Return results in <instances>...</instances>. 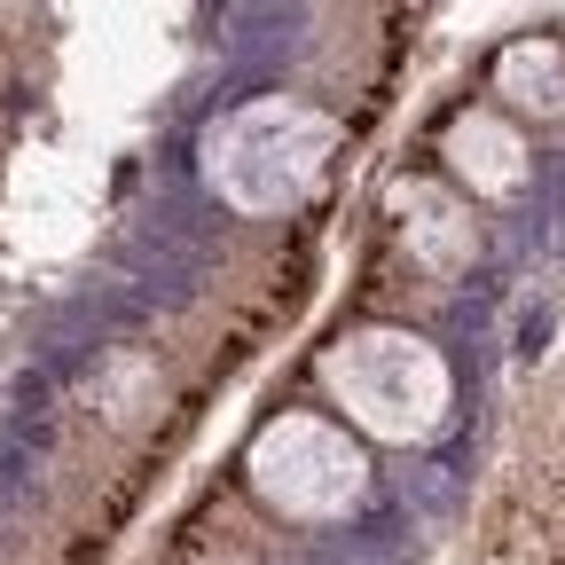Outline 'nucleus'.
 <instances>
[{
  "mask_svg": "<svg viewBox=\"0 0 565 565\" xmlns=\"http://www.w3.org/2000/svg\"><path fill=\"white\" fill-rule=\"evenodd\" d=\"M448 166L479 196H511L526 181V141H519V126H503L494 110H471V118L448 126Z\"/></svg>",
  "mask_w": 565,
  "mask_h": 565,
  "instance_id": "nucleus-5",
  "label": "nucleus"
},
{
  "mask_svg": "<svg viewBox=\"0 0 565 565\" xmlns=\"http://www.w3.org/2000/svg\"><path fill=\"white\" fill-rule=\"evenodd\" d=\"M338 126L299 95H259L204 134V181L236 212H291L315 196Z\"/></svg>",
  "mask_w": 565,
  "mask_h": 565,
  "instance_id": "nucleus-1",
  "label": "nucleus"
},
{
  "mask_svg": "<svg viewBox=\"0 0 565 565\" xmlns=\"http://www.w3.org/2000/svg\"><path fill=\"white\" fill-rule=\"evenodd\" d=\"M330 401L362 424L370 440H433L448 424V362L440 345H424L416 330H353L345 345H330L322 362Z\"/></svg>",
  "mask_w": 565,
  "mask_h": 565,
  "instance_id": "nucleus-2",
  "label": "nucleus"
},
{
  "mask_svg": "<svg viewBox=\"0 0 565 565\" xmlns=\"http://www.w3.org/2000/svg\"><path fill=\"white\" fill-rule=\"evenodd\" d=\"M252 487L282 519H345L370 487V463L322 416H275L252 440Z\"/></svg>",
  "mask_w": 565,
  "mask_h": 565,
  "instance_id": "nucleus-3",
  "label": "nucleus"
},
{
  "mask_svg": "<svg viewBox=\"0 0 565 565\" xmlns=\"http://www.w3.org/2000/svg\"><path fill=\"white\" fill-rule=\"evenodd\" d=\"M494 87H503L519 110H534V118H565V55L550 40H519V47H503V63H494Z\"/></svg>",
  "mask_w": 565,
  "mask_h": 565,
  "instance_id": "nucleus-6",
  "label": "nucleus"
},
{
  "mask_svg": "<svg viewBox=\"0 0 565 565\" xmlns=\"http://www.w3.org/2000/svg\"><path fill=\"white\" fill-rule=\"evenodd\" d=\"M393 212H401V236H408V252H416L424 267H433V275L471 267L479 236H471V212H463L448 189H433V181H401V189H393Z\"/></svg>",
  "mask_w": 565,
  "mask_h": 565,
  "instance_id": "nucleus-4",
  "label": "nucleus"
}]
</instances>
